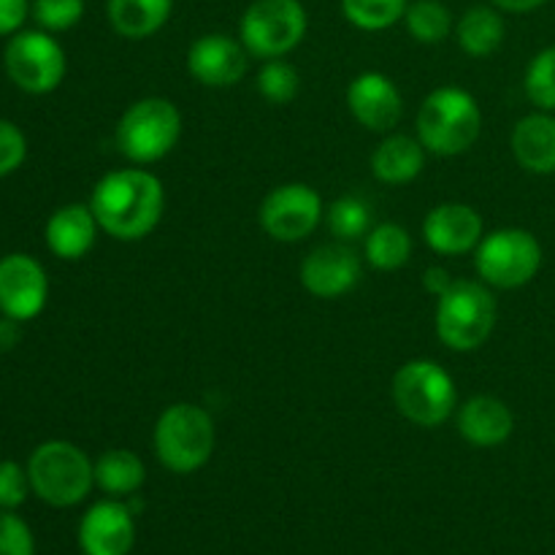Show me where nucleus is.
<instances>
[{
  "label": "nucleus",
  "instance_id": "nucleus-1",
  "mask_svg": "<svg viewBox=\"0 0 555 555\" xmlns=\"http://www.w3.org/2000/svg\"><path fill=\"white\" fill-rule=\"evenodd\" d=\"M166 206L163 182L141 168H119L98 179L90 209L101 231L119 242H139L157 228Z\"/></svg>",
  "mask_w": 555,
  "mask_h": 555
},
{
  "label": "nucleus",
  "instance_id": "nucleus-2",
  "mask_svg": "<svg viewBox=\"0 0 555 555\" xmlns=\"http://www.w3.org/2000/svg\"><path fill=\"white\" fill-rule=\"evenodd\" d=\"M482 112L475 95L461 87H437L417 112V139L426 152L453 157L472 150L480 139Z\"/></svg>",
  "mask_w": 555,
  "mask_h": 555
},
{
  "label": "nucleus",
  "instance_id": "nucleus-3",
  "mask_svg": "<svg viewBox=\"0 0 555 555\" xmlns=\"http://www.w3.org/2000/svg\"><path fill=\"white\" fill-rule=\"evenodd\" d=\"M155 453L160 464L173 475H193L209 464L217 444L215 421L209 412L190 401H179L163 410L157 417L155 434Z\"/></svg>",
  "mask_w": 555,
  "mask_h": 555
},
{
  "label": "nucleus",
  "instance_id": "nucleus-4",
  "mask_svg": "<svg viewBox=\"0 0 555 555\" xmlns=\"http://www.w3.org/2000/svg\"><path fill=\"white\" fill-rule=\"evenodd\" d=\"M27 477L33 493L49 507H74L90 496L95 486V464L74 442L49 439L33 450Z\"/></svg>",
  "mask_w": 555,
  "mask_h": 555
},
{
  "label": "nucleus",
  "instance_id": "nucleus-5",
  "mask_svg": "<svg viewBox=\"0 0 555 555\" xmlns=\"http://www.w3.org/2000/svg\"><path fill=\"white\" fill-rule=\"evenodd\" d=\"M496 298L486 282L455 280L437 298V336L455 352H469L486 345L496 328Z\"/></svg>",
  "mask_w": 555,
  "mask_h": 555
},
{
  "label": "nucleus",
  "instance_id": "nucleus-6",
  "mask_svg": "<svg viewBox=\"0 0 555 555\" xmlns=\"http://www.w3.org/2000/svg\"><path fill=\"white\" fill-rule=\"evenodd\" d=\"M393 401L396 410L410 423L437 428L453 415L459 404V390L448 369L428 358H415L396 372Z\"/></svg>",
  "mask_w": 555,
  "mask_h": 555
},
{
  "label": "nucleus",
  "instance_id": "nucleus-7",
  "mask_svg": "<svg viewBox=\"0 0 555 555\" xmlns=\"http://www.w3.org/2000/svg\"><path fill=\"white\" fill-rule=\"evenodd\" d=\"M117 150L130 163H157L177 146L182 114L168 98H141L117 122Z\"/></svg>",
  "mask_w": 555,
  "mask_h": 555
},
{
  "label": "nucleus",
  "instance_id": "nucleus-8",
  "mask_svg": "<svg viewBox=\"0 0 555 555\" xmlns=\"http://www.w3.org/2000/svg\"><path fill=\"white\" fill-rule=\"evenodd\" d=\"M475 266L488 287L515 291L540 274L542 244L526 228H499L477 244Z\"/></svg>",
  "mask_w": 555,
  "mask_h": 555
},
{
  "label": "nucleus",
  "instance_id": "nucleus-9",
  "mask_svg": "<svg viewBox=\"0 0 555 555\" xmlns=\"http://www.w3.org/2000/svg\"><path fill=\"white\" fill-rule=\"evenodd\" d=\"M307 27L301 0H253L238 22V41L253 57L276 60L304 41Z\"/></svg>",
  "mask_w": 555,
  "mask_h": 555
},
{
  "label": "nucleus",
  "instance_id": "nucleus-10",
  "mask_svg": "<svg viewBox=\"0 0 555 555\" xmlns=\"http://www.w3.org/2000/svg\"><path fill=\"white\" fill-rule=\"evenodd\" d=\"M9 79L30 95L54 92L65 79V49L47 30H20L9 38L3 52Z\"/></svg>",
  "mask_w": 555,
  "mask_h": 555
},
{
  "label": "nucleus",
  "instance_id": "nucleus-11",
  "mask_svg": "<svg viewBox=\"0 0 555 555\" xmlns=\"http://www.w3.org/2000/svg\"><path fill=\"white\" fill-rule=\"evenodd\" d=\"M323 222V198L304 182H287L271 190L260 204V225L274 242H301Z\"/></svg>",
  "mask_w": 555,
  "mask_h": 555
},
{
  "label": "nucleus",
  "instance_id": "nucleus-12",
  "mask_svg": "<svg viewBox=\"0 0 555 555\" xmlns=\"http://www.w3.org/2000/svg\"><path fill=\"white\" fill-rule=\"evenodd\" d=\"M49 280L43 266L25 253L0 258V314L27 323L47 307Z\"/></svg>",
  "mask_w": 555,
  "mask_h": 555
},
{
  "label": "nucleus",
  "instance_id": "nucleus-13",
  "mask_svg": "<svg viewBox=\"0 0 555 555\" xmlns=\"http://www.w3.org/2000/svg\"><path fill=\"white\" fill-rule=\"evenodd\" d=\"M249 52L225 33H206L188 49V74L204 87H233L244 79Z\"/></svg>",
  "mask_w": 555,
  "mask_h": 555
},
{
  "label": "nucleus",
  "instance_id": "nucleus-14",
  "mask_svg": "<svg viewBox=\"0 0 555 555\" xmlns=\"http://www.w3.org/2000/svg\"><path fill=\"white\" fill-rule=\"evenodd\" d=\"M361 280V258L345 242L320 244L304 258L301 285L318 298H339Z\"/></svg>",
  "mask_w": 555,
  "mask_h": 555
},
{
  "label": "nucleus",
  "instance_id": "nucleus-15",
  "mask_svg": "<svg viewBox=\"0 0 555 555\" xmlns=\"http://www.w3.org/2000/svg\"><path fill=\"white\" fill-rule=\"evenodd\" d=\"M347 108L363 128L388 133L399 125L404 103L393 79L379 70H363L347 87Z\"/></svg>",
  "mask_w": 555,
  "mask_h": 555
},
{
  "label": "nucleus",
  "instance_id": "nucleus-16",
  "mask_svg": "<svg viewBox=\"0 0 555 555\" xmlns=\"http://www.w3.org/2000/svg\"><path fill=\"white\" fill-rule=\"evenodd\" d=\"M133 542V513L117 499L92 504L79 524V547L85 555H128Z\"/></svg>",
  "mask_w": 555,
  "mask_h": 555
},
{
  "label": "nucleus",
  "instance_id": "nucleus-17",
  "mask_svg": "<svg viewBox=\"0 0 555 555\" xmlns=\"http://www.w3.org/2000/svg\"><path fill=\"white\" fill-rule=\"evenodd\" d=\"M482 217L469 204H439L423 220V238L439 255H466L482 242Z\"/></svg>",
  "mask_w": 555,
  "mask_h": 555
},
{
  "label": "nucleus",
  "instance_id": "nucleus-18",
  "mask_svg": "<svg viewBox=\"0 0 555 555\" xmlns=\"http://www.w3.org/2000/svg\"><path fill=\"white\" fill-rule=\"evenodd\" d=\"M101 225L95 220V211L90 204H65L52 211L47 220V247L60 260H81L92 247Z\"/></svg>",
  "mask_w": 555,
  "mask_h": 555
},
{
  "label": "nucleus",
  "instance_id": "nucleus-19",
  "mask_svg": "<svg viewBox=\"0 0 555 555\" xmlns=\"http://www.w3.org/2000/svg\"><path fill=\"white\" fill-rule=\"evenodd\" d=\"M459 431L475 448H499L515 431V415L496 396H475L459 410Z\"/></svg>",
  "mask_w": 555,
  "mask_h": 555
},
{
  "label": "nucleus",
  "instance_id": "nucleus-20",
  "mask_svg": "<svg viewBox=\"0 0 555 555\" xmlns=\"http://www.w3.org/2000/svg\"><path fill=\"white\" fill-rule=\"evenodd\" d=\"M513 155L529 173H555V117L553 112H537L513 128Z\"/></svg>",
  "mask_w": 555,
  "mask_h": 555
},
{
  "label": "nucleus",
  "instance_id": "nucleus-21",
  "mask_svg": "<svg viewBox=\"0 0 555 555\" xmlns=\"http://www.w3.org/2000/svg\"><path fill=\"white\" fill-rule=\"evenodd\" d=\"M426 166V146L412 135H388L372 155V173L383 184H406L421 177Z\"/></svg>",
  "mask_w": 555,
  "mask_h": 555
},
{
  "label": "nucleus",
  "instance_id": "nucleus-22",
  "mask_svg": "<svg viewBox=\"0 0 555 555\" xmlns=\"http://www.w3.org/2000/svg\"><path fill=\"white\" fill-rule=\"evenodd\" d=\"M173 11V0H108V22L122 38H150Z\"/></svg>",
  "mask_w": 555,
  "mask_h": 555
},
{
  "label": "nucleus",
  "instance_id": "nucleus-23",
  "mask_svg": "<svg viewBox=\"0 0 555 555\" xmlns=\"http://www.w3.org/2000/svg\"><path fill=\"white\" fill-rule=\"evenodd\" d=\"M504 20L499 9L491 5H472L455 25V38L459 47L469 57H491L504 41Z\"/></svg>",
  "mask_w": 555,
  "mask_h": 555
},
{
  "label": "nucleus",
  "instance_id": "nucleus-24",
  "mask_svg": "<svg viewBox=\"0 0 555 555\" xmlns=\"http://www.w3.org/2000/svg\"><path fill=\"white\" fill-rule=\"evenodd\" d=\"M144 461L130 450H108L95 461V486L114 499L133 496L144 486Z\"/></svg>",
  "mask_w": 555,
  "mask_h": 555
},
{
  "label": "nucleus",
  "instance_id": "nucleus-25",
  "mask_svg": "<svg viewBox=\"0 0 555 555\" xmlns=\"http://www.w3.org/2000/svg\"><path fill=\"white\" fill-rule=\"evenodd\" d=\"M412 255V238L399 222H383L366 233V260L377 271H396L406 266Z\"/></svg>",
  "mask_w": 555,
  "mask_h": 555
},
{
  "label": "nucleus",
  "instance_id": "nucleus-26",
  "mask_svg": "<svg viewBox=\"0 0 555 555\" xmlns=\"http://www.w3.org/2000/svg\"><path fill=\"white\" fill-rule=\"evenodd\" d=\"M404 25L421 43H442L453 33V14L442 0H415L406 5Z\"/></svg>",
  "mask_w": 555,
  "mask_h": 555
},
{
  "label": "nucleus",
  "instance_id": "nucleus-27",
  "mask_svg": "<svg viewBox=\"0 0 555 555\" xmlns=\"http://www.w3.org/2000/svg\"><path fill=\"white\" fill-rule=\"evenodd\" d=\"M410 0H341V14L358 30H388L404 20Z\"/></svg>",
  "mask_w": 555,
  "mask_h": 555
},
{
  "label": "nucleus",
  "instance_id": "nucleus-28",
  "mask_svg": "<svg viewBox=\"0 0 555 555\" xmlns=\"http://www.w3.org/2000/svg\"><path fill=\"white\" fill-rule=\"evenodd\" d=\"M325 222L339 242H356L372 231V209L358 195H341L328 206Z\"/></svg>",
  "mask_w": 555,
  "mask_h": 555
},
{
  "label": "nucleus",
  "instance_id": "nucleus-29",
  "mask_svg": "<svg viewBox=\"0 0 555 555\" xmlns=\"http://www.w3.org/2000/svg\"><path fill=\"white\" fill-rule=\"evenodd\" d=\"M298 90H301V76L282 57L266 60L263 68L258 70V92L274 106L291 103L298 95Z\"/></svg>",
  "mask_w": 555,
  "mask_h": 555
},
{
  "label": "nucleus",
  "instance_id": "nucleus-30",
  "mask_svg": "<svg viewBox=\"0 0 555 555\" xmlns=\"http://www.w3.org/2000/svg\"><path fill=\"white\" fill-rule=\"evenodd\" d=\"M526 95L540 112H555V47L542 49L526 68Z\"/></svg>",
  "mask_w": 555,
  "mask_h": 555
},
{
  "label": "nucleus",
  "instance_id": "nucleus-31",
  "mask_svg": "<svg viewBox=\"0 0 555 555\" xmlns=\"http://www.w3.org/2000/svg\"><path fill=\"white\" fill-rule=\"evenodd\" d=\"M30 16L47 33H65L85 16V0H33Z\"/></svg>",
  "mask_w": 555,
  "mask_h": 555
},
{
  "label": "nucleus",
  "instance_id": "nucleus-32",
  "mask_svg": "<svg viewBox=\"0 0 555 555\" xmlns=\"http://www.w3.org/2000/svg\"><path fill=\"white\" fill-rule=\"evenodd\" d=\"M0 555H36L30 526L14 509H0Z\"/></svg>",
  "mask_w": 555,
  "mask_h": 555
},
{
  "label": "nucleus",
  "instance_id": "nucleus-33",
  "mask_svg": "<svg viewBox=\"0 0 555 555\" xmlns=\"http://www.w3.org/2000/svg\"><path fill=\"white\" fill-rule=\"evenodd\" d=\"M30 491L27 466H20L16 461H0V509L22 507Z\"/></svg>",
  "mask_w": 555,
  "mask_h": 555
},
{
  "label": "nucleus",
  "instance_id": "nucleus-34",
  "mask_svg": "<svg viewBox=\"0 0 555 555\" xmlns=\"http://www.w3.org/2000/svg\"><path fill=\"white\" fill-rule=\"evenodd\" d=\"M27 157V139L11 119L0 117V179L14 173Z\"/></svg>",
  "mask_w": 555,
  "mask_h": 555
},
{
  "label": "nucleus",
  "instance_id": "nucleus-35",
  "mask_svg": "<svg viewBox=\"0 0 555 555\" xmlns=\"http://www.w3.org/2000/svg\"><path fill=\"white\" fill-rule=\"evenodd\" d=\"M30 16V0H0V36H14Z\"/></svg>",
  "mask_w": 555,
  "mask_h": 555
},
{
  "label": "nucleus",
  "instance_id": "nucleus-36",
  "mask_svg": "<svg viewBox=\"0 0 555 555\" xmlns=\"http://www.w3.org/2000/svg\"><path fill=\"white\" fill-rule=\"evenodd\" d=\"M453 276H450V271L444 269V266H431V269L423 271V291L431 293V296H444V293L450 291V285H453Z\"/></svg>",
  "mask_w": 555,
  "mask_h": 555
},
{
  "label": "nucleus",
  "instance_id": "nucleus-37",
  "mask_svg": "<svg viewBox=\"0 0 555 555\" xmlns=\"http://www.w3.org/2000/svg\"><path fill=\"white\" fill-rule=\"evenodd\" d=\"M499 11H509V14H526V11H534L540 5H545L547 0H491Z\"/></svg>",
  "mask_w": 555,
  "mask_h": 555
},
{
  "label": "nucleus",
  "instance_id": "nucleus-38",
  "mask_svg": "<svg viewBox=\"0 0 555 555\" xmlns=\"http://www.w3.org/2000/svg\"><path fill=\"white\" fill-rule=\"evenodd\" d=\"M20 341V323L11 318L0 320V350H11Z\"/></svg>",
  "mask_w": 555,
  "mask_h": 555
}]
</instances>
